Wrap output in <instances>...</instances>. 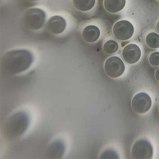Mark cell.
<instances>
[{
  "label": "cell",
  "mask_w": 159,
  "mask_h": 159,
  "mask_svg": "<svg viewBox=\"0 0 159 159\" xmlns=\"http://www.w3.org/2000/svg\"><path fill=\"white\" fill-rule=\"evenodd\" d=\"M34 60V55L28 50H12L3 56L1 60V69L7 75H17L29 69Z\"/></svg>",
  "instance_id": "obj_1"
},
{
  "label": "cell",
  "mask_w": 159,
  "mask_h": 159,
  "mask_svg": "<svg viewBox=\"0 0 159 159\" xmlns=\"http://www.w3.org/2000/svg\"><path fill=\"white\" fill-rule=\"evenodd\" d=\"M30 122V116L26 112L20 111L15 112L8 118L4 124V136L10 140L19 139L27 130Z\"/></svg>",
  "instance_id": "obj_2"
},
{
  "label": "cell",
  "mask_w": 159,
  "mask_h": 159,
  "mask_svg": "<svg viewBox=\"0 0 159 159\" xmlns=\"http://www.w3.org/2000/svg\"><path fill=\"white\" fill-rule=\"evenodd\" d=\"M46 15L44 11L33 8L27 10L23 17V22L28 29L37 30L44 25Z\"/></svg>",
  "instance_id": "obj_3"
},
{
  "label": "cell",
  "mask_w": 159,
  "mask_h": 159,
  "mask_svg": "<svg viewBox=\"0 0 159 159\" xmlns=\"http://www.w3.org/2000/svg\"><path fill=\"white\" fill-rule=\"evenodd\" d=\"M153 149L148 140L142 139L136 142L132 149L131 158L134 159H150L152 158Z\"/></svg>",
  "instance_id": "obj_4"
},
{
  "label": "cell",
  "mask_w": 159,
  "mask_h": 159,
  "mask_svg": "<svg viewBox=\"0 0 159 159\" xmlns=\"http://www.w3.org/2000/svg\"><path fill=\"white\" fill-rule=\"evenodd\" d=\"M125 67L123 61L117 56L111 57L105 62L104 70L106 75L109 77L116 78L123 74Z\"/></svg>",
  "instance_id": "obj_5"
},
{
  "label": "cell",
  "mask_w": 159,
  "mask_h": 159,
  "mask_svg": "<svg viewBox=\"0 0 159 159\" xmlns=\"http://www.w3.org/2000/svg\"><path fill=\"white\" fill-rule=\"evenodd\" d=\"M113 32L117 39L121 41L127 40L130 39L134 34V26L128 21H119L114 25Z\"/></svg>",
  "instance_id": "obj_6"
},
{
  "label": "cell",
  "mask_w": 159,
  "mask_h": 159,
  "mask_svg": "<svg viewBox=\"0 0 159 159\" xmlns=\"http://www.w3.org/2000/svg\"><path fill=\"white\" fill-rule=\"evenodd\" d=\"M152 99L150 96L144 92L136 94L132 100L131 105L133 111L138 113H144L150 109Z\"/></svg>",
  "instance_id": "obj_7"
},
{
  "label": "cell",
  "mask_w": 159,
  "mask_h": 159,
  "mask_svg": "<svg viewBox=\"0 0 159 159\" xmlns=\"http://www.w3.org/2000/svg\"><path fill=\"white\" fill-rule=\"evenodd\" d=\"M66 22L65 18L60 16L55 15L48 20L46 25L48 32L53 35L59 34L65 31Z\"/></svg>",
  "instance_id": "obj_8"
},
{
  "label": "cell",
  "mask_w": 159,
  "mask_h": 159,
  "mask_svg": "<svg viewBox=\"0 0 159 159\" xmlns=\"http://www.w3.org/2000/svg\"><path fill=\"white\" fill-rule=\"evenodd\" d=\"M66 145L61 140H54L47 149L45 156L46 158L59 159L62 158L66 151Z\"/></svg>",
  "instance_id": "obj_9"
},
{
  "label": "cell",
  "mask_w": 159,
  "mask_h": 159,
  "mask_svg": "<svg viewBox=\"0 0 159 159\" xmlns=\"http://www.w3.org/2000/svg\"><path fill=\"white\" fill-rule=\"evenodd\" d=\"M124 60L127 63L133 64L138 61L141 56L140 48L135 44H130L125 47L122 52Z\"/></svg>",
  "instance_id": "obj_10"
},
{
  "label": "cell",
  "mask_w": 159,
  "mask_h": 159,
  "mask_svg": "<svg viewBox=\"0 0 159 159\" xmlns=\"http://www.w3.org/2000/svg\"><path fill=\"white\" fill-rule=\"evenodd\" d=\"M100 35L99 28L93 25L86 26L82 32V37L86 42L89 43L96 42L98 39Z\"/></svg>",
  "instance_id": "obj_11"
},
{
  "label": "cell",
  "mask_w": 159,
  "mask_h": 159,
  "mask_svg": "<svg viewBox=\"0 0 159 159\" xmlns=\"http://www.w3.org/2000/svg\"><path fill=\"white\" fill-rule=\"evenodd\" d=\"M126 4V0H104L105 8L111 13H116L124 8Z\"/></svg>",
  "instance_id": "obj_12"
},
{
  "label": "cell",
  "mask_w": 159,
  "mask_h": 159,
  "mask_svg": "<svg viewBox=\"0 0 159 159\" xmlns=\"http://www.w3.org/2000/svg\"><path fill=\"white\" fill-rule=\"evenodd\" d=\"M75 7L81 11H89L94 6L96 0H72Z\"/></svg>",
  "instance_id": "obj_13"
},
{
  "label": "cell",
  "mask_w": 159,
  "mask_h": 159,
  "mask_svg": "<svg viewBox=\"0 0 159 159\" xmlns=\"http://www.w3.org/2000/svg\"><path fill=\"white\" fill-rule=\"evenodd\" d=\"M147 45L153 49L159 48V35L152 32L147 35L146 39Z\"/></svg>",
  "instance_id": "obj_14"
},
{
  "label": "cell",
  "mask_w": 159,
  "mask_h": 159,
  "mask_svg": "<svg viewBox=\"0 0 159 159\" xmlns=\"http://www.w3.org/2000/svg\"><path fill=\"white\" fill-rule=\"evenodd\" d=\"M119 45L117 42L113 40L108 41L103 46L104 52L107 54H112L117 52Z\"/></svg>",
  "instance_id": "obj_15"
},
{
  "label": "cell",
  "mask_w": 159,
  "mask_h": 159,
  "mask_svg": "<svg viewBox=\"0 0 159 159\" xmlns=\"http://www.w3.org/2000/svg\"><path fill=\"white\" fill-rule=\"evenodd\" d=\"M149 61L153 66H157L159 65V52H153L150 55Z\"/></svg>",
  "instance_id": "obj_16"
},
{
  "label": "cell",
  "mask_w": 159,
  "mask_h": 159,
  "mask_svg": "<svg viewBox=\"0 0 159 159\" xmlns=\"http://www.w3.org/2000/svg\"><path fill=\"white\" fill-rule=\"evenodd\" d=\"M116 154L115 152L113 153V152H110V151H107L106 152V153H103V154H102V156L103 157H110V156H116Z\"/></svg>",
  "instance_id": "obj_17"
},
{
  "label": "cell",
  "mask_w": 159,
  "mask_h": 159,
  "mask_svg": "<svg viewBox=\"0 0 159 159\" xmlns=\"http://www.w3.org/2000/svg\"><path fill=\"white\" fill-rule=\"evenodd\" d=\"M155 77L156 79L157 80V81L159 82V68L157 70V71H156Z\"/></svg>",
  "instance_id": "obj_18"
},
{
  "label": "cell",
  "mask_w": 159,
  "mask_h": 159,
  "mask_svg": "<svg viewBox=\"0 0 159 159\" xmlns=\"http://www.w3.org/2000/svg\"><path fill=\"white\" fill-rule=\"evenodd\" d=\"M157 30L158 31V32H159V21L158 22H157Z\"/></svg>",
  "instance_id": "obj_19"
},
{
  "label": "cell",
  "mask_w": 159,
  "mask_h": 159,
  "mask_svg": "<svg viewBox=\"0 0 159 159\" xmlns=\"http://www.w3.org/2000/svg\"><path fill=\"white\" fill-rule=\"evenodd\" d=\"M28 1H37V0H28Z\"/></svg>",
  "instance_id": "obj_20"
},
{
  "label": "cell",
  "mask_w": 159,
  "mask_h": 159,
  "mask_svg": "<svg viewBox=\"0 0 159 159\" xmlns=\"http://www.w3.org/2000/svg\"><path fill=\"white\" fill-rule=\"evenodd\" d=\"M157 1H159V0H157Z\"/></svg>",
  "instance_id": "obj_21"
}]
</instances>
